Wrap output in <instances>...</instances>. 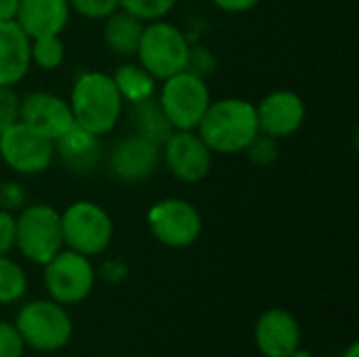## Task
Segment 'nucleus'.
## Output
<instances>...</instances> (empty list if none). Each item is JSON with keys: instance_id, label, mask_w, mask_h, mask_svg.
<instances>
[{"instance_id": "1", "label": "nucleus", "mask_w": 359, "mask_h": 357, "mask_svg": "<svg viewBox=\"0 0 359 357\" xmlns=\"http://www.w3.org/2000/svg\"><path fill=\"white\" fill-rule=\"evenodd\" d=\"M67 103L74 124L95 137L109 135L122 120L126 105L111 74L99 69H86L76 76Z\"/></svg>"}, {"instance_id": "2", "label": "nucleus", "mask_w": 359, "mask_h": 357, "mask_svg": "<svg viewBox=\"0 0 359 357\" xmlns=\"http://www.w3.org/2000/svg\"><path fill=\"white\" fill-rule=\"evenodd\" d=\"M196 133L212 154H242L246 145L259 135L255 103L240 97L210 101Z\"/></svg>"}, {"instance_id": "3", "label": "nucleus", "mask_w": 359, "mask_h": 357, "mask_svg": "<svg viewBox=\"0 0 359 357\" xmlns=\"http://www.w3.org/2000/svg\"><path fill=\"white\" fill-rule=\"evenodd\" d=\"M15 328L25 349L55 353L67 347L74 337V320L67 309L50 299L27 301L15 318Z\"/></svg>"}, {"instance_id": "4", "label": "nucleus", "mask_w": 359, "mask_h": 357, "mask_svg": "<svg viewBox=\"0 0 359 357\" xmlns=\"http://www.w3.org/2000/svg\"><path fill=\"white\" fill-rule=\"evenodd\" d=\"M63 246L61 213L44 202L15 213V250L32 265H44Z\"/></svg>"}, {"instance_id": "5", "label": "nucleus", "mask_w": 359, "mask_h": 357, "mask_svg": "<svg viewBox=\"0 0 359 357\" xmlns=\"http://www.w3.org/2000/svg\"><path fill=\"white\" fill-rule=\"evenodd\" d=\"M189 44L187 34L172 21H149L143 25L135 59L158 82H162L185 69Z\"/></svg>"}, {"instance_id": "6", "label": "nucleus", "mask_w": 359, "mask_h": 357, "mask_svg": "<svg viewBox=\"0 0 359 357\" xmlns=\"http://www.w3.org/2000/svg\"><path fill=\"white\" fill-rule=\"evenodd\" d=\"M63 246L84 257H101L114 242L111 215L93 200H76L61 210Z\"/></svg>"}, {"instance_id": "7", "label": "nucleus", "mask_w": 359, "mask_h": 357, "mask_svg": "<svg viewBox=\"0 0 359 357\" xmlns=\"http://www.w3.org/2000/svg\"><path fill=\"white\" fill-rule=\"evenodd\" d=\"M42 282L50 301L69 307L86 301L97 284V269L90 257L61 248L42 265Z\"/></svg>"}, {"instance_id": "8", "label": "nucleus", "mask_w": 359, "mask_h": 357, "mask_svg": "<svg viewBox=\"0 0 359 357\" xmlns=\"http://www.w3.org/2000/svg\"><path fill=\"white\" fill-rule=\"evenodd\" d=\"M156 97L175 130H196L212 101L208 82L185 69L162 80Z\"/></svg>"}, {"instance_id": "9", "label": "nucleus", "mask_w": 359, "mask_h": 357, "mask_svg": "<svg viewBox=\"0 0 359 357\" xmlns=\"http://www.w3.org/2000/svg\"><path fill=\"white\" fill-rule=\"evenodd\" d=\"M147 227L162 246L183 250L194 246L204 229L196 204L185 198H162L147 210Z\"/></svg>"}, {"instance_id": "10", "label": "nucleus", "mask_w": 359, "mask_h": 357, "mask_svg": "<svg viewBox=\"0 0 359 357\" xmlns=\"http://www.w3.org/2000/svg\"><path fill=\"white\" fill-rule=\"evenodd\" d=\"M0 160L21 177L46 173L55 162V143L17 122L0 133Z\"/></svg>"}, {"instance_id": "11", "label": "nucleus", "mask_w": 359, "mask_h": 357, "mask_svg": "<svg viewBox=\"0 0 359 357\" xmlns=\"http://www.w3.org/2000/svg\"><path fill=\"white\" fill-rule=\"evenodd\" d=\"M160 151L162 164L181 183H200L210 175L215 154L196 130H172Z\"/></svg>"}, {"instance_id": "12", "label": "nucleus", "mask_w": 359, "mask_h": 357, "mask_svg": "<svg viewBox=\"0 0 359 357\" xmlns=\"http://www.w3.org/2000/svg\"><path fill=\"white\" fill-rule=\"evenodd\" d=\"M162 166V151L160 145L141 137V135H126L118 139L107 154V168L109 175L120 183H143Z\"/></svg>"}, {"instance_id": "13", "label": "nucleus", "mask_w": 359, "mask_h": 357, "mask_svg": "<svg viewBox=\"0 0 359 357\" xmlns=\"http://www.w3.org/2000/svg\"><path fill=\"white\" fill-rule=\"evenodd\" d=\"M19 122L55 143L74 126V116L67 99L48 90H29L21 97Z\"/></svg>"}, {"instance_id": "14", "label": "nucleus", "mask_w": 359, "mask_h": 357, "mask_svg": "<svg viewBox=\"0 0 359 357\" xmlns=\"http://www.w3.org/2000/svg\"><path fill=\"white\" fill-rule=\"evenodd\" d=\"M255 109L259 133L278 141L299 133L307 118V105L303 97L288 88L271 90L259 103H255Z\"/></svg>"}, {"instance_id": "15", "label": "nucleus", "mask_w": 359, "mask_h": 357, "mask_svg": "<svg viewBox=\"0 0 359 357\" xmlns=\"http://www.w3.org/2000/svg\"><path fill=\"white\" fill-rule=\"evenodd\" d=\"M303 332L299 320L282 307L263 311L255 326V345L263 357H288L301 347Z\"/></svg>"}, {"instance_id": "16", "label": "nucleus", "mask_w": 359, "mask_h": 357, "mask_svg": "<svg viewBox=\"0 0 359 357\" xmlns=\"http://www.w3.org/2000/svg\"><path fill=\"white\" fill-rule=\"evenodd\" d=\"M72 19L67 0H19L15 15L17 25L29 36V40L44 36H61Z\"/></svg>"}, {"instance_id": "17", "label": "nucleus", "mask_w": 359, "mask_h": 357, "mask_svg": "<svg viewBox=\"0 0 359 357\" xmlns=\"http://www.w3.org/2000/svg\"><path fill=\"white\" fill-rule=\"evenodd\" d=\"M29 36L17 21H0V86H17L32 67Z\"/></svg>"}, {"instance_id": "18", "label": "nucleus", "mask_w": 359, "mask_h": 357, "mask_svg": "<svg viewBox=\"0 0 359 357\" xmlns=\"http://www.w3.org/2000/svg\"><path fill=\"white\" fill-rule=\"evenodd\" d=\"M99 139L101 137H95L88 130L74 124L65 135H61L55 141V158H59L63 166L76 175L93 173L103 158Z\"/></svg>"}, {"instance_id": "19", "label": "nucleus", "mask_w": 359, "mask_h": 357, "mask_svg": "<svg viewBox=\"0 0 359 357\" xmlns=\"http://www.w3.org/2000/svg\"><path fill=\"white\" fill-rule=\"evenodd\" d=\"M143 21L118 8L103 19V42L116 57L133 59L143 34Z\"/></svg>"}, {"instance_id": "20", "label": "nucleus", "mask_w": 359, "mask_h": 357, "mask_svg": "<svg viewBox=\"0 0 359 357\" xmlns=\"http://www.w3.org/2000/svg\"><path fill=\"white\" fill-rule=\"evenodd\" d=\"M126 105H128V120H130L135 135H141L158 145H162L172 135L175 128L168 122L156 95L143 101L126 103Z\"/></svg>"}, {"instance_id": "21", "label": "nucleus", "mask_w": 359, "mask_h": 357, "mask_svg": "<svg viewBox=\"0 0 359 357\" xmlns=\"http://www.w3.org/2000/svg\"><path fill=\"white\" fill-rule=\"evenodd\" d=\"M124 103H135V101H143L156 95V86L158 80L145 69L141 67L137 61H126L120 63L116 67V72L111 74Z\"/></svg>"}, {"instance_id": "22", "label": "nucleus", "mask_w": 359, "mask_h": 357, "mask_svg": "<svg viewBox=\"0 0 359 357\" xmlns=\"http://www.w3.org/2000/svg\"><path fill=\"white\" fill-rule=\"evenodd\" d=\"M29 280L25 269L8 255L0 257V305L19 303L27 292Z\"/></svg>"}, {"instance_id": "23", "label": "nucleus", "mask_w": 359, "mask_h": 357, "mask_svg": "<svg viewBox=\"0 0 359 357\" xmlns=\"http://www.w3.org/2000/svg\"><path fill=\"white\" fill-rule=\"evenodd\" d=\"M29 59L32 65H38L44 72H53L65 61V44L59 36L36 38L29 42Z\"/></svg>"}, {"instance_id": "24", "label": "nucleus", "mask_w": 359, "mask_h": 357, "mask_svg": "<svg viewBox=\"0 0 359 357\" xmlns=\"http://www.w3.org/2000/svg\"><path fill=\"white\" fill-rule=\"evenodd\" d=\"M179 0H120V8L130 13L133 17H137L143 23L149 21H158V19H166Z\"/></svg>"}, {"instance_id": "25", "label": "nucleus", "mask_w": 359, "mask_h": 357, "mask_svg": "<svg viewBox=\"0 0 359 357\" xmlns=\"http://www.w3.org/2000/svg\"><path fill=\"white\" fill-rule=\"evenodd\" d=\"M242 154H246V158H248L250 164H255V166H259V168H267V166L276 164L278 158H280L278 139L259 133V135L246 145V149H244Z\"/></svg>"}, {"instance_id": "26", "label": "nucleus", "mask_w": 359, "mask_h": 357, "mask_svg": "<svg viewBox=\"0 0 359 357\" xmlns=\"http://www.w3.org/2000/svg\"><path fill=\"white\" fill-rule=\"evenodd\" d=\"M217 65H219V61H217L215 53L206 44H189L185 72L208 80L217 72Z\"/></svg>"}, {"instance_id": "27", "label": "nucleus", "mask_w": 359, "mask_h": 357, "mask_svg": "<svg viewBox=\"0 0 359 357\" xmlns=\"http://www.w3.org/2000/svg\"><path fill=\"white\" fill-rule=\"evenodd\" d=\"M72 13L84 17V19H105L114 11L120 8V0H67Z\"/></svg>"}, {"instance_id": "28", "label": "nucleus", "mask_w": 359, "mask_h": 357, "mask_svg": "<svg viewBox=\"0 0 359 357\" xmlns=\"http://www.w3.org/2000/svg\"><path fill=\"white\" fill-rule=\"evenodd\" d=\"M21 95L15 86H0V133L19 122Z\"/></svg>"}, {"instance_id": "29", "label": "nucleus", "mask_w": 359, "mask_h": 357, "mask_svg": "<svg viewBox=\"0 0 359 357\" xmlns=\"http://www.w3.org/2000/svg\"><path fill=\"white\" fill-rule=\"evenodd\" d=\"M25 189L17 181H0V210L6 213H19L25 206Z\"/></svg>"}, {"instance_id": "30", "label": "nucleus", "mask_w": 359, "mask_h": 357, "mask_svg": "<svg viewBox=\"0 0 359 357\" xmlns=\"http://www.w3.org/2000/svg\"><path fill=\"white\" fill-rule=\"evenodd\" d=\"M25 343L13 322H0V357H23Z\"/></svg>"}, {"instance_id": "31", "label": "nucleus", "mask_w": 359, "mask_h": 357, "mask_svg": "<svg viewBox=\"0 0 359 357\" xmlns=\"http://www.w3.org/2000/svg\"><path fill=\"white\" fill-rule=\"evenodd\" d=\"M97 278H101L107 284H122L128 278V267L124 261L120 259H107L99 269H97Z\"/></svg>"}, {"instance_id": "32", "label": "nucleus", "mask_w": 359, "mask_h": 357, "mask_svg": "<svg viewBox=\"0 0 359 357\" xmlns=\"http://www.w3.org/2000/svg\"><path fill=\"white\" fill-rule=\"evenodd\" d=\"M15 250V215L0 210V257Z\"/></svg>"}, {"instance_id": "33", "label": "nucleus", "mask_w": 359, "mask_h": 357, "mask_svg": "<svg viewBox=\"0 0 359 357\" xmlns=\"http://www.w3.org/2000/svg\"><path fill=\"white\" fill-rule=\"evenodd\" d=\"M261 0H212V4L223 11V13H231V15H238V13H248L252 11Z\"/></svg>"}, {"instance_id": "34", "label": "nucleus", "mask_w": 359, "mask_h": 357, "mask_svg": "<svg viewBox=\"0 0 359 357\" xmlns=\"http://www.w3.org/2000/svg\"><path fill=\"white\" fill-rule=\"evenodd\" d=\"M19 0H0V21H15Z\"/></svg>"}, {"instance_id": "35", "label": "nucleus", "mask_w": 359, "mask_h": 357, "mask_svg": "<svg viewBox=\"0 0 359 357\" xmlns=\"http://www.w3.org/2000/svg\"><path fill=\"white\" fill-rule=\"evenodd\" d=\"M343 357H359V343L358 341H353L347 349H345V353Z\"/></svg>"}, {"instance_id": "36", "label": "nucleus", "mask_w": 359, "mask_h": 357, "mask_svg": "<svg viewBox=\"0 0 359 357\" xmlns=\"http://www.w3.org/2000/svg\"><path fill=\"white\" fill-rule=\"evenodd\" d=\"M288 357H313V353H309V351H307V349H303V347H297V349H294V351H292Z\"/></svg>"}]
</instances>
